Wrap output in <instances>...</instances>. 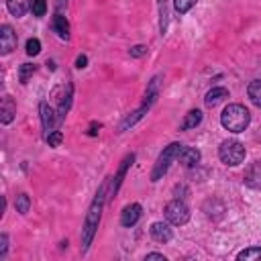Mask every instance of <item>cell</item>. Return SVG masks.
Returning <instances> with one entry per match:
<instances>
[{"mask_svg": "<svg viewBox=\"0 0 261 261\" xmlns=\"http://www.w3.org/2000/svg\"><path fill=\"white\" fill-rule=\"evenodd\" d=\"M220 122L230 133H243L251 122V114L243 104H228L220 114Z\"/></svg>", "mask_w": 261, "mask_h": 261, "instance_id": "cell-1", "label": "cell"}, {"mask_svg": "<svg viewBox=\"0 0 261 261\" xmlns=\"http://www.w3.org/2000/svg\"><path fill=\"white\" fill-rule=\"evenodd\" d=\"M102 192H104V190H100L98 198L94 200V204L90 206V212H88V216H86V226H84V232H82V249H84V251L90 247V243H92V239H94V232H96V228H98V222H100Z\"/></svg>", "mask_w": 261, "mask_h": 261, "instance_id": "cell-2", "label": "cell"}, {"mask_svg": "<svg viewBox=\"0 0 261 261\" xmlns=\"http://www.w3.org/2000/svg\"><path fill=\"white\" fill-rule=\"evenodd\" d=\"M181 149H184V145H179V143H171V145H167L163 149V153L159 155V159H157V163H155V167L151 171V181H157L161 175H165V171L169 169L171 161L177 159V155H179Z\"/></svg>", "mask_w": 261, "mask_h": 261, "instance_id": "cell-3", "label": "cell"}, {"mask_svg": "<svg viewBox=\"0 0 261 261\" xmlns=\"http://www.w3.org/2000/svg\"><path fill=\"white\" fill-rule=\"evenodd\" d=\"M218 157L226 165H239L245 159V147L239 141H224L218 149Z\"/></svg>", "mask_w": 261, "mask_h": 261, "instance_id": "cell-4", "label": "cell"}, {"mask_svg": "<svg viewBox=\"0 0 261 261\" xmlns=\"http://www.w3.org/2000/svg\"><path fill=\"white\" fill-rule=\"evenodd\" d=\"M165 220L169 224H175V226H181L190 220V208L186 206V202L181 200H171L167 206H165Z\"/></svg>", "mask_w": 261, "mask_h": 261, "instance_id": "cell-5", "label": "cell"}, {"mask_svg": "<svg viewBox=\"0 0 261 261\" xmlns=\"http://www.w3.org/2000/svg\"><path fill=\"white\" fill-rule=\"evenodd\" d=\"M243 179H245V184H247L251 190H261V161L249 163L247 169H245Z\"/></svg>", "mask_w": 261, "mask_h": 261, "instance_id": "cell-6", "label": "cell"}, {"mask_svg": "<svg viewBox=\"0 0 261 261\" xmlns=\"http://www.w3.org/2000/svg\"><path fill=\"white\" fill-rule=\"evenodd\" d=\"M12 49H16V33L10 24H2L0 29V51L2 55H8Z\"/></svg>", "mask_w": 261, "mask_h": 261, "instance_id": "cell-7", "label": "cell"}, {"mask_svg": "<svg viewBox=\"0 0 261 261\" xmlns=\"http://www.w3.org/2000/svg\"><path fill=\"white\" fill-rule=\"evenodd\" d=\"M41 120H43V128H45L47 133H51L53 126L61 120V116H59V112H55L47 102H43V104H41Z\"/></svg>", "mask_w": 261, "mask_h": 261, "instance_id": "cell-8", "label": "cell"}, {"mask_svg": "<svg viewBox=\"0 0 261 261\" xmlns=\"http://www.w3.org/2000/svg\"><path fill=\"white\" fill-rule=\"evenodd\" d=\"M151 237H153L157 243H167V241H171L173 232H171L169 222H153V224H151Z\"/></svg>", "mask_w": 261, "mask_h": 261, "instance_id": "cell-9", "label": "cell"}, {"mask_svg": "<svg viewBox=\"0 0 261 261\" xmlns=\"http://www.w3.org/2000/svg\"><path fill=\"white\" fill-rule=\"evenodd\" d=\"M139 218H141V206L139 204H128V206H124V210L120 214V224L122 226H133V224H137Z\"/></svg>", "mask_w": 261, "mask_h": 261, "instance_id": "cell-10", "label": "cell"}, {"mask_svg": "<svg viewBox=\"0 0 261 261\" xmlns=\"http://www.w3.org/2000/svg\"><path fill=\"white\" fill-rule=\"evenodd\" d=\"M177 161L184 165V167H194L198 161H200V151L196 149H190V147H184L177 155Z\"/></svg>", "mask_w": 261, "mask_h": 261, "instance_id": "cell-11", "label": "cell"}, {"mask_svg": "<svg viewBox=\"0 0 261 261\" xmlns=\"http://www.w3.org/2000/svg\"><path fill=\"white\" fill-rule=\"evenodd\" d=\"M51 27H53V31H55L61 39H67V35H69V22H67V18H65L63 14H55Z\"/></svg>", "mask_w": 261, "mask_h": 261, "instance_id": "cell-12", "label": "cell"}, {"mask_svg": "<svg viewBox=\"0 0 261 261\" xmlns=\"http://www.w3.org/2000/svg\"><path fill=\"white\" fill-rule=\"evenodd\" d=\"M224 98H228V90H226V88H212V90L206 94L204 102H206V106H216V104L222 102Z\"/></svg>", "mask_w": 261, "mask_h": 261, "instance_id": "cell-13", "label": "cell"}, {"mask_svg": "<svg viewBox=\"0 0 261 261\" xmlns=\"http://www.w3.org/2000/svg\"><path fill=\"white\" fill-rule=\"evenodd\" d=\"M31 4H33L31 0H6V6L12 16H22L31 8Z\"/></svg>", "mask_w": 261, "mask_h": 261, "instance_id": "cell-14", "label": "cell"}, {"mask_svg": "<svg viewBox=\"0 0 261 261\" xmlns=\"http://www.w3.org/2000/svg\"><path fill=\"white\" fill-rule=\"evenodd\" d=\"M200 120H202V112H200V110H190V112L184 116V120H181L179 128H181V130L194 128V126H198V124H200Z\"/></svg>", "mask_w": 261, "mask_h": 261, "instance_id": "cell-15", "label": "cell"}, {"mask_svg": "<svg viewBox=\"0 0 261 261\" xmlns=\"http://www.w3.org/2000/svg\"><path fill=\"white\" fill-rule=\"evenodd\" d=\"M14 112H16V106L12 104L10 96H6V98L2 100V110H0V114H2V122L8 124V122L12 120V116H14Z\"/></svg>", "mask_w": 261, "mask_h": 261, "instance_id": "cell-16", "label": "cell"}, {"mask_svg": "<svg viewBox=\"0 0 261 261\" xmlns=\"http://www.w3.org/2000/svg\"><path fill=\"white\" fill-rule=\"evenodd\" d=\"M247 92H249L251 102H253L255 106H259V108H261V80L251 82V84H249V88H247Z\"/></svg>", "mask_w": 261, "mask_h": 261, "instance_id": "cell-17", "label": "cell"}, {"mask_svg": "<svg viewBox=\"0 0 261 261\" xmlns=\"http://www.w3.org/2000/svg\"><path fill=\"white\" fill-rule=\"evenodd\" d=\"M237 259L239 261H261V247H249V249H245V251H241L239 255H237Z\"/></svg>", "mask_w": 261, "mask_h": 261, "instance_id": "cell-18", "label": "cell"}, {"mask_svg": "<svg viewBox=\"0 0 261 261\" xmlns=\"http://www.w3.org/2000/svg\"><path fill=\"white\" fill-rule=\"evenodd\" d=\"M133 159H135V155H128V157H124V161H122V167H120V171H118V175H116V181H114V186H112V192H116V190H118V186H120V181H122V177H124V171H126V167L133 163Z\"/></svg>", "mask_w": 261, "mask_h": 261, "instance_id": "cell-19", "label": "cell"}, {"mask_svg": "<svg viewBox=\"0 0 261 261\" xmlns=\"http://www.w3.org/2000/svg\"><path fill=\"white\" fill-rule=\"evenodd\" d=\"M14 206H16V212H20V214H27V212H29V206H31V200H29V196H27V194H18V196H16V202H14Z\"/></svg>", "mask_w": 261, "mask_h": 261, "instance_id": "cell-20", "label": "cell"}, {"mask_svg": "<svg viewBox=\"0 0 261 261\" xmlns=\"http://www.w3.org/2000/svg\"><path fill=\"white\" fill-rule=\"evenodd\" d=\"M33 71H35V65H33V63H22L20 69H18V80H20V84H27L29 77L33 75Z\"/></svg>", "mask_w": 261, "mask_h": 261, "instance_id": "cell-21", "label": "cell"}, {"mask_svg": "<svg viewBox=\"0 0 261 261\" xmlns=\"http://www.w3.org/2000/svg\"><path fill=\"white\" fill-rule=\"evenodd\" d=\"M196 2H198V0H173V6H175V10H177L179 14H184V12H188Z\"/></svg>", "mask_w": 261, "mask_h": 261, "instance_id": "cell-22", "label": "cell"}, {"mask_svg": "<svg viewBox=\"0 0 261 261\" xmlns=\"http://www.w3.org/2000/svg\"><path fill=\"white\" fill-rule=\"evenodd\" d=\"M31 10H33L35 16H43V14L47 12V2H45V0H33Z\"/></svg>", "mask_w": 261, "mask_h": 261, "instance_id": "cell-23", "label": "cell"}, {"mask_svg": "<svg viewBox=\"0 0 261 261\" xmlns=\"http://www.w3.org/2000/svg\"><path fill=\"white\" fill-rule=\"evenodd\" d=\"M41 51V41L39 39H29L27 41V55H37Z\"/></svg>", "mask_w": 261, "mask_h": 261, "instance_id": "cell-24", "label": "cell"}, {"mask_svg": "<svg viewBox=\"0 0 261 261\" xmlns=\"http://www.w3.org/2000/svg\"><path fill=\"white\" fill-rule=\"evenodd\" d=\"M61 141H63V135H61L59 130H51V133L47 135V143H49V147H57Z\"/></svg>", "mask_w": 261, "mask_h": 261, "instance_id": "cell-25", "label": "cell"}, {"mask_svg": "<svg viewBox=\"0 0 261 261\" xmlns=\"http://www.w3.org/2000/svg\"><path fill=\"white\" fill-rule=\"evenodd\" d=\"M145 53H147V47H143V45H137V47L130 49V55L133 57H139V55H145Z\"/></svg>", "mask_w": 261, "mask_h": 261, "instance_id": "cell-26", "label": "cell"}, {"mask_svg": "<svg viewBox=\"0 0 261 261\" xmlns=\"http://www.w3.org/2000/svg\"><path fill=\"white\" fill-rule=\"evenodd\" d=\"M86 63H88V57H86V55H80V57L75 59V67H80V69L86 67Z\"/></svg>", "mask_w": 261, "mask_h": 261, "instance_id": "cell-27", "label": "cell"}, {"mask_svg": "<svg viewBox=\"0 0 261 261\" xmlns=\"http://www.w3.org/2000/svg\"><path fill=\"white\" fill-rule=\"evenodd\" d=\"M0 241H2V245H0V255H4V253H6V234H2Z\"/></svg>", "mask_w": 261, "mask_h": 261, "instance_id": "cell-28", "label": "cell"}, {"mask_svg": "<svg viewBox=\"0 0 261 261\" xmlns=\"http://www.w3.org/2000/svg\"><path fill=\"white\" fill-rule=\"evenodd\" d=\"M145 259H161V261H165V257H163L161 253H149Z\"/></svg>", "mask_w": 261, "mask_h": 261, "instance_id": "cell-29", "label": "cell"}]
</instances>
